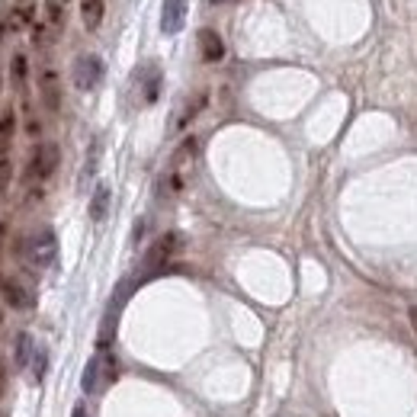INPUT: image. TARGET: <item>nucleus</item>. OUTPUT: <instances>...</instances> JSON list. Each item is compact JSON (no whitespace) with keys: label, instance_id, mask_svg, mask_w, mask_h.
<instances>
[{"label":"nucleus","instance_id":"obj_1","mask_svg":"<svg viewBox=\"0 0 417 417\" xmlns=\"http://www.w3.org/2000/svg\"><path fill=\"white\" fill-rule=\"evenodd\" d=\"M26 257L36 269H45L55 263L58 257V241H55V231L45 225V228H36L29 237H26Z\"/></svg>","mask_w":417,"mask_h":417},{"label":"nucleus","instance_id":"obj_2","mask_svg":"<svg viewBox=\"0 0 417 417\" xmlns=\"http://www.w3.org/2000/svg\"><path fill=\"white\" fill-rule=\"evenodd\" d=\"M71 81H74L77 90H93L100 87L103 81V58L87 51V55H77L74 58V68H71Z\"/></svg>","mask_w":417,"mask_h":417},{"label":"nucleus","instance_id":"obj_3","mask_svg":"<svg viewBox=\"0 0 417 417\" xmlns=\"http://www.w3.org/2000/svg\"><path fill=\"white\" fill-rule=\"evenodd\" d=\"M58 164H61V151H58V145L55 141H42V145L32 151V158H29V177L48 180L51 173L58 170Z\"/></svg>","mask_w":417,"mask_h":417},{"label":"nucleus","instance_id":"obj_4","mask_svg":"<svg viewBox=\"0 0 417 417\" xmlns=\"http://www.w3.org/2000/svg\"><path fill=\"white\" fill-rule=\"evenodd\" d=\"M180 247H183V235H180V231H167V235H160L158 241L151 244V250L145 254V267L148 269H160Z\"/></svg>","mask_w":417,"mask_h":417},{"label":"nucleus","instance_id":"obj_5","mask_svg":"<svg viewBox=\"0 0 417 417\" xmlns=\"http://www.w3.org/2000/svg\"><path fill=\"white\" fill-rule=\"evenodd\" d=\"M38 96H42V106L48 109V113H58V109H61V77H58V71L51 68V64H45V68L38 71Z\"/></svg>","mask_w":417,"mask_h":417},{"label":"nucleus","instance_id":"obj_6","mask_svg":"<svg viewBox=\"0 0 417 417\" xmlns=\"http://www.w3.org/2000/svg\"><path fill=\"white\" fill-rule=\"evenodd\" d=\"M183 26H186V0H164V6H160V32L177 36Z\"/></svg>","mask_w":417,"mask_h":417},{"label":"nucleus","instance_id":"obj_7","mask_svg":"<svg viewBox=\"0 0 417 417\" xmlns=\"http://www.w3.org/2000/svg\"><path fill=\"white\" fill-rule=\"evenodd\" d=\"M36 0H13L10 16H6V29L10 32H23L26 26H36Z\"/></svg>","mask_w":417,"mask_h":417},{"label":"nucleus","instance_id":"obj_8","mask_svg":"<svg viewBox=\"0 0 417 417\" xmlns=\"http://www.w3.org/2000/svg\"><path fill=\"white\" fill-rule=\"evenodd\" d=\"M196 42H199V58H202L205 64H218L225 58V42L215 29H199Z\"/></svg>","mask_w":417,"mask_h":417},{"label":"nucleus","instance_id":"obj_9","mask_svg":"<svg viewBox=\"0 0 417 417\" xmlns=\"http://www.w3.org/2000/svg\"><path fill=\"white\" fill-rule=\"evenodd\" d=\"M0 295H4V302H6L10 308H29V305H32L29 286H26L23 279H16V276H10V279L0 282Z\"/></svg>","mask_w":417,"mask_h":417},{"label":"nucleus","instance_id":"obj_10","mask_svg":"<svg viewBox=\"0 0 417 417\" xmlns=\"http://www.w3.org/2000/svg\"><path fill=\"white\" fill-rule=\"evenodd\" d=\"M103 16H106V0H81V19H83V29H100Z\"/></svg>","mask_w":417,"mask_h":417},{"label":"nucleus","instance_id":"obj_11","mask_svg":"<svg viewBox=\"0 0 417 417\" xmlns=\"http://www.w3.org/2000/svg\"><path fill=\"white\" fill-rule=\"evenodd\" d=\"M103 385H106V382H103V356H100V353H96V356L87 363V369H83L81 388L87 391V395H93V391H100Z\"/></svg>","mask_w":417,"mask_h":417},{"label":"nucleus","instance_id":"obj_12","mask_svg":"<svg viewBox=\"0 0 417 417\" xmlns=\"http://www.w3.org/2000/svg\"><path fill=\"white\" fill-rule=\"evenodd\" d=\"M13 135H16V113H13V109H4V113H0V158H10Z\"/></svg>","mask_w":417,"mask_h":417},{"label":"nucleus","instance_id":"obj_13","mask_svg":"<svg viewBox=\"0 0 417 417\" xmlns=\"http://www.w3.org/2000/svg\"><path fill=\"white\" fill-rule=\"evenodd\" d=\"M36 340H32V334H19L16 337V353H13V363H16V369H29L32 356H36Z\"/></svg>","mask_w":417,"mask_h":417},{"label":"nucleus","instance_id":"obj_14","mask_svg":"<svg viewBox=\"0 0 417 417\" xmlns=\"http://www.w3.org/2000/svg\"><path fill=\"white\" fill-rule=\"evenodd\" d=\"M109 199H113L109 186L100 183V186L93 190V196H90V218H93V222H103V218L109 215Z\"/></svg>","mask_w":417,"mask_h":417},{"label":"nucleus","instance_id":"obj_15","mask_svg":"<svg viewBox=\"0 0 417 417\" xmlns=\"http://www.w3.org/2000/svg\"><path fill=\"white\" fill-rule=\"evenodd\" d=\"M45 23L51 32L64 29V0H45Z\"/></svg>","mask_w":417,"mask_h":417},{"label":"nucleus","instance_id":"obj_16","mask_svg":"<svg viewBox=\"0 0 417 417\" xmlns=\"http://www.w3.org/2000/svg\"><path fill=\"white\" fill-rule=\"evenodd\" d=\"M160 96V68L148 64L145 68V103H158Z\"/></svg>","mask_w":417,"mask_h":417},{"label":"nucleus","instance_id":"obj_17","mask_svg":"<svg viewBox=\"0 0 417 417\" xmlns=\"http://www.w3.org/2000/svg\"><path fill=\"white\" fill-rule=\"evenodd\" d=\"M205 100H209V96H205V93H196V96H192V100H190V103H186L183 115H180V119H177V125H180V128H183V125H186V122H192V119H196V115H199V113H202Z\"/></svg>","mask_w":417,"mask_h":417},{"label":"nucleus","instance_id":"obj_18","mask_svg":"<svg viewBox=\"0 0 417 417\" xmlns=\"http://www.w3.org/2000/svg\"><path fill=\"white\" fill-rule=\"evenodd\" d=\"M26 71H29V61H26L23 51H16V55H13V83H16L19 90L26 87Z\"/></svg>","mask_w":417,"mask_h":417},{"label":"nucleus","instance_id":"obj_19","mask_svg":"<svg viewBox=\"0 0 417 417\" xmlns=\"http://www.w3.org/2000/svg\"><path fill=\"white\" fill-rule=\"evenodd\" d=\"M48 42H51V29H48V23H36V26H32V45L45 48Z\"/></svg>","mask_w":417,"mask_h":417},{"label":"nucleus","instance_id":"obj_20","mask_svg":"<svg viewBox=\"0 0 417 417\" xmlns=\"http://www.w3.org/2000/svg\"><path fill=\"white\" fill-rule=\"evenodd\" d=\"M45 366H48V353H45L42 346H38V350H36V356H32V363H29L32 376H36V379H42V376H45Z\"/></svg>","mask_w":417,"mask_h":417},{"label":"nucleus","instance_id":"obj_21","mask_svg":"<svg viewBox=\"0 0 417 417\" xmlns=\"http://www.w3.org/2000/svg\"><path fill=\"white\" fill-rule=\"evenodd\" d=\"M10 177H13V164H10V158H0V192L6 190Z\"/></svg>","mask_w":417,"mask_h":417},{"label":"nucleus","instance_id":"obj_22","mask_svg":"<svg viewBox=\"0 0 417 417\" xmlns=\"http://www.w3.org/2000/svg\"><path fill=\"white\" fill-rule=\"evenodd\" d=\"M71 417H87V408H83V404H77V408L71 411Z\"/></svg>","mask_w":417,"mask_h":417},{"label":"nucleus","instance_id":"obj_23","mask_svg":"<svg viewBox=\"0 0 417 417\" xmlns=\"http://www.w3.org/2000/svg\"><path fill=\"white\" fill-rule=\"evenodd\" d=\"M408 314H411V324H414V334H417V305H414V308H411V312H408Z\"/></svg>","mask_w":417,"mask_h":417},{"label":"nucleus","instance_id":"obj_24","mask_svg":"<svg viewBox=\"0 0 417 417\" xmlns=\"http://www.w3.org/2000/svg\"><path fill=\"white\" fill-rule=\"evenodd\" d=\"M4 385H6V382H4V372H0V398H4Z\"/></svg>","mask_w":417,"mask_h":417},{"label":"nucleus","instance_id":"obj_25","mask_svg":"<svg viewBox=\"0 0 417 417\" xmlns=\"http://www.w3.org/2000/svg\"><path fill=\"white\" fill-rule=\"evenodd\" d=\"M4 231H6V228H4V222H0V247H4Z\"/></svg>","mask_w":417,"mask_h":417},{"label":"nucleus","instance_id":"obj_26","mask_svg":"<svg viewBox=\"0 0 417 417\" xmlns=\"http://www.w3.org/2000/svg\"><path fill=\"white\" fill-rule=\"evenodd\" d=\"M209 4H228V0H209Z\"/></svg>","mask_w":417,"mask_h":417},{"label":"nucleus","instance_id":"obj_27","mask_svg":"<svg viewBox=\"0 0 417 417\" xmlns=\"http://www.w3.org/2000/svg\"><path fill=\"white\" fill-rule=\"evenodd\" d=\"M0 93H4V74H0Z\"/></svg>","mask_w":417,"mask_h":417}]
</instances>
